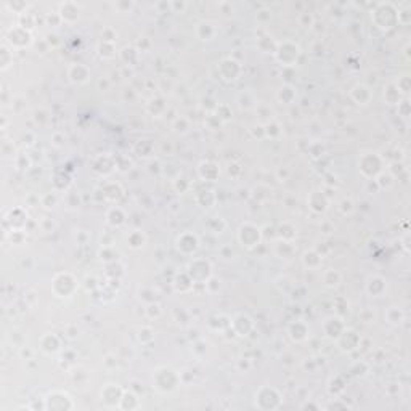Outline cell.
<instances>
[{"label":"cell","instance_id":"cell-17","mask_svg":"<svg viewBox=\"0 0 411 411\" xmlns=\"http://www.w3.org/2000/svg\"><path fill=\"white\" fill-rule=\"evenodd\" d=\"M231 326H233L236 334L243 337L251 333V329L254 328V323H252V320L247 315H236L233 321H231Z\"/></svg>","mask_w":411,"mask_h":411},{"label":"cell","instance_id":"cell-25","mask_svg":"<svg viewBox=\"0 0 411 411\" xmlns=\"http://www.w3.org/2000/svg\"><path fill=\"white\" fill-rule=\"evenodd\" d=\"M127 243L132 249H140V247H143L146 243V236L141 233L140 230H134L132 233L127 236Z\"/></svg>","mask_w":411,"mask_h":411},{"label":"cell","instance_id":"cell-10","mask_svg":"<svg viewBox=\"0 0 411 411\" xmlns=\"http://www.w3.org/2000/svg\"><path fill=\"white\" fill-rule=\"evenodd\" d=\"M220 74L225 79V81H236L241 74V66L240 63L233 60V58H223L219 65Z\"/></svg>","mask_w":411,"mask_h":411},{"label":"cell","instance_id":"cell-7","mask_svg":"<svg viewBox=\"0 0 411 411\" xmlns=\"http://www.w3.org/2000/svg\"><path fill=\"white\" fill-rule=\"evenodd\" d=\"M280 394L273 387H262L256 394V407H260L263 402H267L262 410H275L280 407Z\"/></svg>","mask_w":411,"mask_h":411},{"label":"cell","instance_id":"cell-2","mask_svg":"<svg viewBox=\"0 0 411 411\" xmlns=\"http://www.w3.org/2000/svg\"><path fill=\"white\" fill-rule=\"evenodd\" d=\"M51 289H53V294L56 297H71L76 292L77 283L71 273H58L53 278V283H51Z\"/></svg>","mask_w":411,"mask_h":411},{"label":"cell","instance_id":"cell-24","mask_svg":"<svg viewBox=\"0 0 411 411\" xmlns=\"http://www.w3.org/2000/svg\"><path fill=\"white\" fill-rule=\"evenodd\" d=\"M196 34H198V37L201 39V40H210L215 35V28L210 23H206V21H203V23L198 24Z\"/></svg>","mask_w":411,"mask_h":411},{"label":"cell","instance_id":"cell-43","mask_svg":"<svg viewBox=\"0 0 411 411\" xmlns=\"http://www.w3.org/2000/svg\"><path fill=\"white\" fill-rule=\"evenodd\" d=\"M98 86H100V87H104V88H108L109 82L106 81V79H104V81H100V82H98Z\"/></svg>","mask_w":411,"mask_h":411},{"label":"cell","instance_id":"cell-39","mask_svg":"<svg viewBox=\"0 0 411 411\" xmlns=\"http://www.w3.org/2000/svg\"><path fill=\"white\" fill-rule=\"evenodd\" d=\"M341 210L344 214H350L352 210H354V203H352L350 199H344V201L341 203Z\"/></svg>","mask_w":411,"mask_h":411},{"label":"cell","instance_id":"cell-23","mask_svg":"<svg viewBox=\"0 0 411 411\" xmlns=\"http://www.w3.org/2000/svg\"><path fill=\"white\" fill-rule=\"evenodd\" d=\"M12 65H13V49H10L8 45H2V50H0V69L7 71Z\"/></svg>","mask_w":411,"mask_h":411},{"label":"cell","instance_id":"cell-1","mask_svg":"<svg viewBox=\"0 0 411 411\" xmlns=\"http://www.w3.org/2000/svg\"><path fill=\"white\" fill-rule=\"evenodd\" d=\"M153 382H154V387L159 392H172L175 391L177 384L180 382V376L171 370V368H157L153 374Z\"/></svg>","mask_w":411,"mask_h":411},{"label":"cell","instance_id":"cell-19","mask_svg":"<svg viewBox=\"0 0 411 411\" xmlns=\"http://www.w3.org/2000/svg\"><path fill=\"white\" fill-rule=\"evenodd\" d=\"M307 201H308L310 209L317 214L325 212V210L328 209V199H326V196L321 191H312Z\"/></svg>","mask_w":411,"mask_h":411},{"label":"cell","instance_id":"cell-26","mask_svg":"<svg viewBox=\"0 0 411 411\" xmlns=\"http://www.w3.org/2000/svg\"><path fill=\"white\" fill-rule=\"evenodd\" d=\"M97 50H98V55L102 58H109L116 56V47H114V42H106V40H102L100 44L97 45Z\"/></svg>","mask_w":411,"mask_h":411},{"label":"cell","instance_id":"cell-14","mask_svg":"<svg viewBox=\"0 0 411 411\" xmlns=\"http://www.w3.org/2000/svg\"><path fill=\"white\" fill-rule=\"evenodd\" d=\"M345 329L344 323H342L341 318L337 317H331V318H326L325 320V325H323V331H325V336L326 337H331V339H337L342 331Z\"/></svg>","mask_w":411,"mask_h":411},{"label":"cell","instance_id":"cell-21","mask_svg":"<svg viewBox=\"0 0 411 411\" xmlns=\"http://www.w3.org/2000/svg\"><path fill=\"white\" fill-rule=\"evenodd\" d=\"M106 222L111 226H122L125 223V214L120 207H111L106 214Z\"/></svg>","mask_w":411,"mask_h":411},{"label":"cell","instance_id":"cell-18","mask_svg":"<svg viewBox=\"0 0 411 411\" xmlns=\"http://www.w3.org/2000/svg\"><path fill=\"white\" fill-rule=\"evenodd\" d=\"M198 173H199V177H201L203 180H206V182H215V180H217L220 171H219L217 164H214V162H210V161H204V162L199 164Z\"/></svg>","mask_w":411,"mask_h":411},{"label":"cell","instance_id":"cell-3","mask_svg":"<svg viewBox=\"0 0 411 411\" xmlns=\"http://www.w3.org/2000/svg\"><path fill=\"white\" fill-rule=\"evenodd\" d=\"M33 34L29 29H24L21 26H13L7 33V44L13 50H23L26 47L33 45Z\"/></svg>","mask_w":411,"mask_h":411},{"label":"cell","instance_id":"cell-4","mask_svg":"<svg viewBox=\"0 0 411 411\" xmlns=\"http://www.w3.org/2000/svg\"><path fill=\"white\" fill-rule=\"evenodd\" d=\"M275 56L278 63H281L283 66H292L296 65L300 56V47L291 40L281 42L275 49Z\"/></svg>","mask_w":411,"mask_h":411},{"label":"cell","instance_id":"cell-16","mask_svg":"<svg viewBox=\"0 0 411 411\" xmlns=\"http://www.w3.org/2000/svg\"><path fill=\"white\" fill-rule=\"evenodd\" d=\"M39 345H40V350L44 352L45 355H53V354H56L58 350H60L61 342H60V339H58V336L47 333V334H44V336L40 337Z\"/></svg>","mask_w":411,"mask_h":411},{"label":"cell","instance_id":"cell-20","mask_svg":"<svg viewBox=\"0 0 411 411\" xmlns=\"http://www.w3.org/2000/svg\"><path fill=\"white\" fill-rule=\"evenodd\" d=\"M289 336L294 342H302L308 337V328L305 326V323L302 321H294V323L289 326Z\"/></svg>","mask_w":411,"mask_h":411},{"label":"cell","instance_id":"cell-37","mask_svg":"<svg viewBox=\"0 0 411 411\" xmlns=\"http://www.w3.org/2000/svg\"><path fill=\"white\" fill-rule=\"evenodd\" d=\"M146 313H148L150 318H157L161 315V307L157 304H150L148 308H146Z\"/></svg>","mask_w":411,"mask_h":411},{"label":"cell","instance_id":"cell-41","mask_svg":"<svg viewBox=\"0 0 411 411\" xmlns=\"http://www.w3.org/2000/svg\"><path fill=\"white\" fill-rule=\"evenodd\" d=\"M116 8H119L122 13L125 12V10H129V12H130V10L134 8V2H124V3L119 2V3H116Z\"/></svg>","mask_w":411,"mask_h":411},{"label":"cell","instance_id":"cell-9","mask_svg":"<svg viewBox=\"0 0 411 411\" xmlns=\"http://www.w3.org/2000/svg\"><path fill=\"white\" fill-rule=\"evenodd\" d=\"M199 247V240L198 236L194 233H182L180 236L177 238V249L182 252V254H193V252H196V249Z\"/></svg>","mask_w":411,"mask_h":411},{"label":"cell","instance_id":"cell-27","mask_svg":"<svg viewBox=\"0 0 411 411\" xmlns=\"http://www.w3.org/2000/svg\"><path fill=\"white\" fill-rule=\"evenodd\" d=\"M302 260H304V265L305 267H308V268H318L320 267V263H321V256L318 254L317 251H308V252H305L304 257H302Z\"/></svg>","mask_w":411,"mask_h":411},{"label":"cell","instance_id":"cell-15","mask_svg":"<svg viewBox=\"0 0 411 411\" xmlns=\"http://www.w3.org/2000/svg\"><path fill=\"white\" fill-rule=\"evenodd\" d=\"M68 77L72 84H86L90 79V69L84 65H71L68 69Z\"/></svg>","mask_w":411,"mask_h":411},{"label":"cell","instance_id":"cell-12","mask_svg":"<svg viewBox=\"0 0 411 411\" xmlns=\"http://www.w3.org/2000/svg\"><path fill=\"white\" fill-rule=\"evenodd\" d=\"M337 344L342 352H352L360 345V337L352 329H344L342 334L337 337Z\"/></svg>","mask_w":411,"mask_h":411},{"label":"cell","instance_id":"cell-34","mask_svg":"<svg viewBox=\"0 0 411 411\" xmlns=\"http://www.w3.org/2000/svg\"><path fill=\"white\" fill-rule=\"evenodd\" d=\"M173 129H175L177 134H187L188 132V120L183 119V118L175 119V122H173Z\"/></svg>","mask_w":411,"mask_h":411},{"label":"cell","instance_id":"cell-33","mask_svg":"<svg viewBox=\"0 0 411 411\" xmlns=\"http://www.w3.org/2000/svg\"><path fill=\"white\" fill-rule=\"evenodd\" d=\"M15 164H17V169H19V171H28L31 167V159L26 154H18L17 159H15Z\"/></svg>","mask_w":411,"mask_h":411},{"label":"cell","instance_id":"cell-5","mask_svg":"<svg viewBox=\"0 0 411 411\" xmlns=\"http://www.w3.org/2000/svg\"><path fill=\"white\" fill-rule=\"evenodd\" d=\"M238 241L247 249L259 246L262 241V231L259 226L252 225V223H244L240 226L238 230Z\"/></svg>","mask_w":411,"mask_h":411},{"label":"cell","instance_id":"cell-29","mask_svg":"<svg viewBox=\"0 0 411 411\" xmlns=\"http://www.w3.org/2000/svg\"><path fill=\"white\" fill-rule=\"evenodd\" d=\"M296 98V92H294V88L292 87H289V86H284L280 88V92H278V100L283 103H292V100Z\"/></svg>","mask_w":411,"mask_h":411},{"label":"cell","instance_id":"cell-35","mask_svg":"<svg viewBox=\"0 0 411 411\" xmlns=\"http://www.w3.org/2000/svg\"><path fill=\"white\" fill-rule=\"evenodd\" d=\"M40 203H44L42 206L47 209H50V207H53V206L56 204V198H55V194L53 193H49V194H44V196L40 198Z\"/></svg>","mask_w":411,"mask_h":411},{"label":"cell","instance_id":"cell-13","mask_svg":"<svg viewBox=\"0 0 411 411\" xmlns=\"http://www.w3.org/2000/svg\"><path fill=\"white\" fill-rule=\"evenodd\" d=\"M79 5L76 2H65L60 5V10H58V15H60L61 21H65L68 24L76 23L79 19Z\"/></svg>","mask_w":411,"mask_h":411},{"label":"cell","instance_id":"cell-32","mask_svg":"<svg viewBox=\"0 0 411 411\" xmlns=\"http://www.w3.org/2000/svg\"><path fill=\"white\" fill-rule=\"evenodd\" d=\"M138 339H140V342L141 344H150V342L154 339V336H153V329L151 328H141L140 331H138Z\"/></svg>","mask_w":411,"mask_h":411},{"label":"cell","instance_id":"cell-28","mask_svg":"<svg viewBox=\"0 0 411 411\" xmlns=\"http://www.w3.org/2000/svg\"><path fill=\"white\" fill-rule=\"evenodd\" d=\"M323 283L326 288H334L341 283V275L336 270H326L323 275Z\"/></svg>","mask_w":411,"mask_h":411},{"label":"cell","instance_id":"cell-22","mask_svg":"<svg viewBox=\"0 0 411 411\" xmlns=\"http://www.w3.org/2000/svg\"><path fill=\"white\" fill-rule=\"evenodd\" d=\"M352 98H354L358 104H366L371 98V92H370V88L365 86H355L354 90H352Z\"/></svg>","mask_w":411,"mask_h":411},{"label":"cell","instance_id":"cell-38","mask_svg":"<svg viewBox=\"0 0 411 411\" xmlns=\"http://www.w3.org/2000/svg\"><path fill=\"white\" fill-rule=\"evenodd\" d=\"M13 233H12V236H10V238H12V243H15V244H21L23 243V240H24V230H12Z\"/></svg>","mask_w":411,"mask_h":411},{"label":"cell","instance_id":"cell-30","mask_svg":"<svg viewBox=\"0 0 411 411\" xmlns=\"http://www.w3.org/2000/svg\"><path fill=\"white\" fill-rule=\"evenodd\" d=\"M137 56H138V50L134 49V47H125V49H122V51H120V58H122L125 63H129V58H132V63H134L137 60Z\"/></svg>","mask_w":411,"mask_h":411},{"label":"cell","instance_id":"cell-36","mask_svg":"<svg viewBox=\"0 0 411 411\" xmlns=\"http://www.w3.org/2000/svg\"><path fill=\"white\" fill-rule=\"evenodd\" d=\"M173 188L177 189V191H180L183 193L185 189L189 188V183L187 182V178H180V177H177L175 180H173Z\"/></svg>","mask_w":411,"mask_h":411},{"label":"cell","instance_id":"cell-11","mask_svg":"<svg viewBox=\"0 0 411 411\" xmlns=\"http://www.w3.org/2000/svg\"><path fill=\"white\" fill-rule=\"evenodd\" d=\"M122 395L124 391L118 387V384H106L102 391V400L106 403V407H119Z\"/></svg>","mask_w":411,"mask_h":411},{"label":"cell","instance_id":"cell-42","mask_svg":"<svg viewBox=\"0 0 411 411\" xmlns=\"http://www.w3.org/2000/svg\"><path fill=\"white\" fill-rule=\"evenodd\" d=\"M33 354H34V352L31 350V349H26V347H21V350H19V355L23 357V358L26 357V360H31Z\"/></svg>","mask_w":411,"mask_h":411},{"label":"cell","instance_id":"cell-40","mask_svg":"<svg viewBox=\"0 0 411 411\" xmlns=\"http://www.w3.org/2000/svg\"><path fill=\"white\" fill-rule=\"evenodd\" d=\"M283 231H284V235H286L288 231H289V230H286V225H284V223H281V226H280V236L283 235ZM291 231H296V230H291ZM294 238H296V233H291V236H289V238H288V236H283L281 240L289 241V240H294Z\"/></svg>","mask_w":411,"mask_h":411},{"label":"cell","instance_id":"cell-8","mask_svg":"<svg viewBox=\"0 0 411 411\" xmlns=\"http://www.w3.org/2000/svg\"><path fill=\"white\" fill-rule=\"evenodd\" d=\"M188 275L193 281L206 283V280L210 276V263L207 260L196 259L188 265Z\"/></svg>","mask_w":411,"mask_h":411},{"label":"cell","instance_id":"cell-6","mask_svg":"<svg viewBox=\"0 0 411 411\" xmlns=\"http://www.w3.org/2000/svg\"><path fill=\"white\" fill-rule=\"evenodd\" d=\"M45 402V410H71L74 408V403H72L71 397L66 392H60V391H53L50 392L47 397L44 398Z\"/></svg>","mask_w":411,"mask_h":411},{"label":"cell","instance_id":"cell-31","mask_svg":"<svg viewBox=\"0 0 411 411\" xmlns=\"http://www.w3.org/2000/svg\"><path fill=\"white\" fill-rule=\"evenodd\" d=\"M5 7H7L8 10H13V13H17L18 17H19V15L26 13L28 3H24V2H8V3H5Z\"/></svg>","mask_w":411,"mask_h":411}]
</instances>
